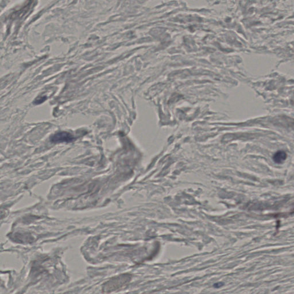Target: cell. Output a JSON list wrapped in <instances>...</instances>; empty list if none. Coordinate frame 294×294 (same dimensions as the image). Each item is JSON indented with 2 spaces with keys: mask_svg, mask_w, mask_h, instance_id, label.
Instances as JSON below:
<instances>
[{
  "mask_svg": "<svg viewBox=\"0 0 294 294\" xmlns=\"http://www.w3.org/2000/svg\"><path fill=\"white\" fill-rule=\"evenodd\" d=\"M125 277L124 276L116 277L106 282L103 287V292H109L119 288L127 282Z\"/></svg>",
  "mask_w": 294,
  "mask_h": 294,
  "instance_id": "obj_1",
  "label": "cell"
},
{
  "mask_svg": "<svg viewBox=\"0 0 294 294\" xmlns=\"http://www.w3.org/2000/svg\"><path fill=\"white\" fill-rule=\"evenodd\" d=\"M51 142L54 143L70 142L74 140L73 135L67 132H60L52 135L50 137Z\"/></svg>",
  "mask_w": 294,
  "mask_h": 294,
  "instance_id": "obj_2",
  "label": "cell"
},
{
  "mask_svg": "<svg viewBox=\"0 0 294 294\" xmlns=\"http://www.w3.org/2000/svg\"><path fill=\"white\" fill-rule=\"evenodd\" d=\"M287 155L286 152H285L283 151H279L274 154L273 156V160L275 163L281 164L283 163L287 159Z\"/></svg>",
  "mask_w": 294,
  "mask_h": 294,
  "instance_id": "obj_3",
  "label": "cell"
}]
</instances>
